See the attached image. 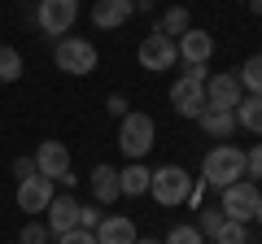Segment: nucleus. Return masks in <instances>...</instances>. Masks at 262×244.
Listing matches in <instances>:
<instances>
[{"instance_id":"obj_16","label":"nucleus","mask_w":262,"mask_h":244,"mask_svg":"<svg viewBox=\"0 0 262 244\" xmlns=\"http://www.w3.org/2000/svg\"><path fill=\"white\" fill-rule=\"evenodd\" d=\"M92 197H96V205H114V201L122 197L118 192V170L105 166V161L92 170Z\"/></svg>"},{"instance_id":"obj_14","label":"nucleus","mask_w":262,"mask_h":244,"mask_svg":"<svg viewBox=\"0 0 262 244\" xmlns=\"http://www.w3.org/2000/svg\"><path fill=\"white\" fill-rule=\"evenodd\" d=\"M75 227H79V201L75 197H53V205H48V231L66 235Z\"/></svg>"},{"instance_id":"obj_36","label":"nucleus","mask_w":262,"mask_h":244,"mask_svg":"<svg viewBox=\"0 0 262 244\" xmlns=\"http://www.w3.org/2000/svg\"><path fill=\"white\" fill-rule=\"evenodd\" d=\"M136 244H162V240H153V235H149V240H136Z\"/></svg>"},{"instance_id":"obj_20","label":"nucleus","mask_w":262,"mask_h":244,"mask_svg":"<svg viewBox=\"0 0 262 244\" xmlns=\"http://www.w3.org/2000/svg\"><path fill=\"white\" fill-rule=\"evenodd\" d=\"M188 27H192V18H188V9H184V5L166 9V13H162V22H158V31H162V35H170V39H179Z\"/></svg>"},{"instance_id":"obj_34","label":"nucleus","mask_w":262,"mask_h":244,"mask_svg":"<svg viewBox=\"0 0 262 244\" xmlns=\"http://www.w3.org/2000/svg\"><path fill=\"white\" fill-rule=\"evenodd\" d=\"M249 9H253V13H258V18H262V0H249Z\"/></svg>"},{"instance_id":"obj_24","label":"nucleus","mask_w":262,"mask_h":244,"mask_svg":"<svg viewBox=\"0 0 262 244\" xmlns=\"http://www.w3.org/2000/svg\"><path fill=\"white\" fill-rule=\"evenodd\" d=\"M162 244H206V235L196 231V223H184V227H170Z\"/></svg>"},{"instance_id":"obj_13","label":"nucleus","mask_w":262,"mask_h":244,"mask_svg":"<svg viewBox=\"0 0 262 244\" xmlns=\"http://www.w3.org/2000/svg\"><path fill=\"white\" fill-rule=\"evenodd\" d=\"M131 13H136L131 0H96L92 5V22L101 31H114V27H122V22H131Z\"/></svg>"},{"instance_id":"obj_19","label":"nucleus","mask_w":262,"mask_h":244,"mask_svg":"<svg viewBox=\"0 0 262 244\" xmlns=\"http://www.w3.org/2000/svg\"><path fill=\"white\" fill-rule=\"evenodd\" d=\"M232 113H236V127H245V131H253V135H262V96H245Z\"/></svg>"},{"instance_id":"obj_18","label":"nucleus","mask_w":262,"mask_h":244,"mask_svg":"<svg viewBox=\"0 0 262 244\" xmlns=\"http://www.w3.org/2000/svg\"><path fill=\"white\" fill-rule=\"evenodd\" d=\"M196 122H201V131H206L210 140H227V135L236 131V113H227V109H206Z\"/></svg>"},{"instance_id":"obj_10","label":"nucleus","mask_w":262,"mask_h":244,"mask_svg":"<svg viewBox=\"0 0 262 244\" xmlns=\"http://www.w3.org/2000/svg\"><path fill=\"white\" fill-rule=\"evenodd\" d=\"M53 197H57L53 179H44V175H31L18 183V209H27V214H44L53 205Z\"/></svg>"},{"instance_id":"obj_26","label":"nucleus","mask_w":262,"mask_h":244,"mask_svg":"<svg viewBox=\"0 0 262 244\" xmlns=\"http://www.w3.org/2000/svg\"><path fill=\"white\" fill-rule=\"evenodd\" d=\"M48 223H27L22 227V235H18V244H48Z\"/></svg>"},{"instance_id":"obj_27","label":"nucleus","mask_w":262,"mask_h":244,"mask_svg":"<svg viewBox=\"0 0 262 244\" xmlns=\"http://www.w3.org/2000/svg\"><path fill=\"white\" fill-rule=\"evenodd\" d=\"M245 175H249L253 183H258V179H262V144H253V149L245 153Z\"/></svg>"},{"instance_id":"obj_3","label":"nucleus","mask_w":262,"mask_h":244,"mask_svg":"<svg viewBox=\"0 0 262 244\" xmlns=\"http://www.w3.org/2000/svg\"><path fill=\"white\" fill-rule=\"evenodd\" d=\"M53 61H57V70L83 79V75L96 70V44H88V39H79V35H61L57 48H53Z\"/></svg>"},{"instance_id":"obj_8","label":"nucleus","mask_w":262,"mask_h":244,"mask_svg":"<svg viewBox=\"0 0 262 244\" xmlns=\"http://www.w3.org/2000/svg\"><path fill=\"white\" fill-rule=\"evenodd\" d=\"M241 101H245V87H241V79H236V75L219 70V75L206 79V109H227V113H232Z\"/></svg>"},{"instance_id":"obj_22","label":"nucleus","mask_w":262,"mask_h":244,"mask_svg":"<svg viewBox=\"0 0 262 244\" xmlns=\"http://www.w3.org/2000/svg\"><path fill=\"white\" fill-rule=\"evenodd\" d=\"M18 79H22V53L0 44V83H18Z\"/></svg>"},{"instance_id":"obj_30","label":"nucleus","mask_w":262,"mask_h":244,"mask_svg":"<svg viewBox=\"0 0 262 244\" xmlns=\"http://www.w3.org/2000/svg\"><path fill=\"white\" fill-rule=\"evenodd\" d=\"M13 175H18V183H22V179H31V175H39L35 157H18V161H13Z\"/></svg>"},{"instance_id":"obj_1","label":"nucleus","mask_w":262,"mask_h":244,"mask_svg":"<svg viewBox=\"0 0 262 244\" xmlns=\"http://www.w3.org/2000/svg\"><path fill=\"white\" fill-rule=\"evenodd\" d=\"M236 179H245V149H236V144L210 149L201 161V183L206 188H232Z\"/></svg>"},{"instance_id":"obj_12","label":"nucleus","mask_w":262,"mask_h":244,"mask_svg":"<svg viewBox=\"0 0 262 244\" xmlns=\"http://www.w3.org/2000/svg\"><path fill=\"white\" fill-rule=\"evenodd\" d=\"M175 48H179V57H184L188 66H192V61H210V53H214V35H210V31L188 27L184 35L175 39Z\"/></svg>"},{"instance_id":"obj_7","label":"nucleus","mask_w":262,"mask_h":244,"mask_svg":"<svg viewBox=\"0 0 262 244\" xmlns=\"http://www.w3.org/2000/svg\"><path fill=\"white\" fill-rule=\"evenodd\" d=\"M223 218L232 223H249L253 209H258V188H253V179H236L232 188H223Z\"/></svg>"},{"instance_id":"obj_25","label":"nucleus","mask_w":262,"mask_h":244,"mask_svg":"<svg viewBox=\"0 0 262 244\" xmlns=\"http://www.w3.org/2000/svg\"><path fill=\"white\" fill-rule=\"evenodd\" d=\"M223 223H227V218H223V209H219V205H214V209H201V218H196V231L206 235V240H214Z\"/></svg>"},{"instance_id":"obj_2","label":"nucleus","mask_w":262,"mask_h":244,"mask_svg":"<svg viewBox=\"0 0 262 244\" xmlns=\"http://www.w3.org/2000/svg\"><path fill=\"white\" fill-rule=\"evenodd\" d=\"M149 197L158 201V205H184L188 197H192V175H188L184 166H162V170H153V179H149Z\"/></svg>"},{"instance_id":"obj_17","label":"nucleus","mask_w":262,"mask_h":244,"mask_svg":"<svg viewBox=\"0 0 262 244\" xmlns=\"http://www.w3.org/2000/svg\"><path fill=\"white\" fill-rule=\"evenodd\" d=\"M149 179H153L149 166L131 161L127 170H118V192H122V197H144V192H149Z\"/></svg>"},{"instance_id":"obj_5","label":"nucleus","mask_w":262,"mask_h":244,"mask_svg":"<svg viewBox=\"0 0 262 244\" xmlns=\"http://www.w3.org/2000/svg\"><path fill=\"white\" fill-rule=\"evenodd\" d=\"M75 18H79V0H39V9H35V22L44 27V35H53V39L70 35Z\"/></svg>"},{"instance_id":"obj_9","label":"nucleus","mask_w":262,"mask_h":244,"mask_svg":"<svg viewBox=\"0 0 262 244\" xmlns=\"http://www.w3.org/2000/svg\"><path fill=\"white\" fill-rule=\"evenodd\" d=\"M175 61H179V48H175V39L162 35V31H153L140 44V66L144 70H170Z\"/></svg>"},{"instance_id":"obj_32","label":"nucleus","mask_w":262,"mask_h":244,"mask_svg":"<svg viewBox=\"0 0 262 244\" xmlns=\"http://www.w3.org/2000/svg\"><path fill=\"white\" fill-rule=\"evenodd\" d=\"M105 109H110L114 118H127V113H131V109H127V101H122V96H110V101H105Z\"/></svg>"},{"instance_id":"obj_4","label":"nucleus","mask_w":262,"mask_h":244,"mask_svg":"<svg viewBox=\"0 0 262 244\" xmlns=\"http://www.w3.org/2000/svg\"><path fill=\"white\" fill-rule=\"evenodd\" d=\"M153 135H158V127H153L149 113H127L122 127H118V149L127 153L131 161H140L144 153L153 149Z\"/></svg>"},{"instance_id":"obj_31","label":"nucleus","mask_w":262,"mask_h":244,"mask_svg":"<svg viewBox=\"0 0 262 244\" xmlns=\"http://www.w3.org/2000/svg\"><path fill=\"white\" fill-rule=\"evenodd\" d=\"M184 79H188V83H206V79H210V70H206V61H192V66L184 70Z\"/></svg>"},{"instance_id":"obj_23","label":"nucleus","mask_w":262,"mask_h":244,"mask_svg":"<svg viewBox=\"0 0 262 244\" xmlns=\"http://www.w3.org/2000/svg\"><path fill=\"white\" fill-rule=\"evenodd\" d=\"M210 244H249V231H245V223H232V218H227Z\"/></svg>"},{"instance_id":"obj_15","label":"nucleus","mask_w":262,"mask_h":244,"mask_svg":"<svg viewBox=\"0 0 262 244\" xmlns=\"http://www.w3.org/2000/svg\"><path fill=\"white\" fill-rule=\"evenodd\" d=\"M136 223L131 218H101L96 227V244H136Z\"/></svg>"},{"instance_id":"obj_21","label":"nucleus","mask_w":262,"mask_h":244,"mask_svg":"<svg viewBox=\"0 0 262 244\" xmlns=\"http://www.w3.org/2000/svg\"><path fill=\"white\" fill-rule=\"evenodd\" d=\"M236 79H241V87L249 96H262V53H253L249 61L241 66V75H236Z\"/></svg>"},{"instance_id":"obj_28","label":"nucleus","mask_w":262,"mask_h":244,"mask_svg":"<svg viewBox=\"0 0 262 244\" xmlns=\"http://www.w3.org/2000/svg\"><path fill=\"white\" fill-rule=\"evenodd\" d=\"M101 205H79V227H83V231H96V227H101Z\"/></svg>"},{"instance_id":"obj_11","label":"nucleus","mask_w":262,"mask_h":244,"mask_svg":"<svg viewBox=\"0 0 262 244\" xmlns=\"http://www.w3.org/2000/svg\"><path fill=\"white\" fill-rule=\"evenodd\" d=\"M170 109L184 118H201L206 113V83H188V79L170 83Z\"/></svg>"},{"instance_id":"obj_29","label":"nucleus","mask_w":262,"mask_h":244,"mask_svg":"<svg viewBox=\"0 0 262 244\" xmlns=\"http://www.w3.org/2000/svg\"><path fill=\"white\" fill-rule=\"evenodd\" d=\"M57 244H96V231H83V227H75V231L57 235Z\"/></svg>"},{"instance_id":"obj_35","label":"nucleus","mask_w":262,"mask_h":244,"mask_svg":"<svg viewBox=\"0 0 262 244\" xmlns=\"http://www.w3.org/2000/svg\"><path fill=\"white\" fill-rule=\"evenodd\" d=\"M131 5H136V9H149V5H153V0H131Z\"/></svg>"},{"instance_id":"obj_33","label":"nucleus","mask_w":262,"mask_h":244,"mask_svg":"<svg viewBox=\"0 0 262 244\" xmlns=\"http://www.w3.org/2000/svg\"><path fill=\"white\" fill-rule=\"evenodd\" d=\"M253 223L262 227V192H258V209H253Z\"/></svg>"},{"instance_id":"obj_6","label":"nucleus","mask_w":262,"mask_h":244,"mask_svg":"<svg viewBox=\"0 0 262 244\" xmlns=\"http://www.w3.org/2000/svg\"><path fill=\"white\" fill-rule=\"evenodd\" d=\"M35 170L44 179H57V183H75V175H70V149H66L61 140H44L39 144V153H35Z\"/></svg>"}]
</instances>
